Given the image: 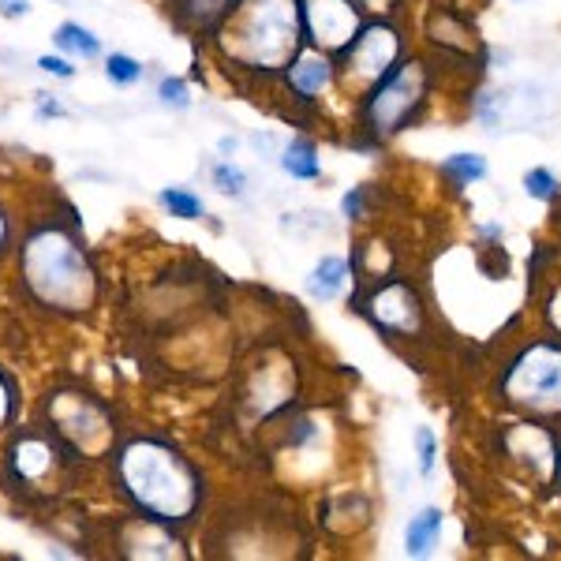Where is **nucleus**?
<instances>
[{
  "mask_svg": "<svg viewBox=\"0 0 561 561\" xmlns=\"http://www.w3.org/2000/svg\"><path fill=\"white\" fill-rule=\"evenodd\" d=\"M12 412H15V386H12V378L0 370V427L12 420Z\"/></svg>",
  "mask_w": 561,
  "mask_h": 561,
  "instance_id": "25",
  "label": "nucleus"
},
{
  "mask_svg": "<svg viewBox=\"0 0 561 561\" xmlns=\"http://www.w3.org/2000/svg\"><path fill=\"white\" fill-rule=\"evenodd\" d=\"M330 79H333V71L322 53H296V60L288 65V83L304 98L322 94V90L330 87Z\"/></svg>",
  "mask_w": 561,
  "mask_h": 561,
  "instance_id": "12",
  "label": "nucleus"
},
{
  "mask_svg": "<svg viewBox=\"0 0 561 561\" xmlns=\"http://www.w3.org/2000/svg\"><path fill=\"white\" fill-rule=\"evenodd\" d=\"M4 243H8V217L0 214V248H4Z\"/></svg>",
  "mask_w": 561,
  "mask_h": 561,
  "instance_id": "31",
  "label": "nucleus"
},
{
  "mask_svg": "<svg viewBox=\"0 0 561 561\" xmlns=\"http://www.w3.org/2000/svg\"><path fill=\"white\" fill-rule=\"evenodd\" d=\"M356 0H304V26L314 45L325 53L348 49L359 34Z\"/></svg>",
  "mask_w": 561,
  "mask_h": 561,
  "instance_id": "7",
  "label": "nucleus"
},
{
  "mask_svg": "<svg viewBox=\"0 0 561 561\" xmlns=\"http://www.w3.org/2000/svg\"><path fill=\"white\" fill-rule=\"evenodd\" d=\"M367 314H370V322L386 333H412V330H420V319H423L420 296H415L404 280H389V285L378 288L367 300Z\"/></svg>",
  "mask_w": 561,
  "mask_h": 561,
  "instance_id": "11",
  "label": "nucleus"
},
{
  "mask_svg": "<svg viewBox=\"0 0 561 561\" xmlns=\"http://www.w3.org/2000/svg\"><path fill=\"white\" fill-rule=\"evenodd\" d=\"M359 8H367V12H386L389 4H393V0H356Z\"/></svg>",
  "mask_w": 561,
  "mask_h": 561,
  "instance_id": "30",
  "label": "nucleus"
},
{
  "mask_svg": "<svg viewBox=\"0 0 561 561\" xmlns=\"http://www.w3.org/2000/svg\"><path fill=\"white\" fill-rule=\"evenodd\" d=\"M214 184L221 187L225 195H243V187H248V176H243L237 165L221 161V165H214Z\"/></svg>",
  "mask_w": 561,
  "mask_h": 561,
  "instance_id": "22",
  "label": "nucleus"
},
{
  "mask_svg": "<svg viewBox=\"0 0 561 561\" xmlns=\"http://www.w3.org/2000/svg\"><path fill=\"white\" fill-rule=\"evenodd\" d=\"M161 203H165V210H173V217H184V221L203 217V198L184 192V187H165V192H161Z\"/></svg>",
  "mask_w": 561,
  "mask_h": 561,
  "instance_id": "18",
  "label": "nucleus"
},
{
  "mask_svg": "<svg viewBox=\"0 0 561 561\" xmlns=\"http://www.w3.org/2000/svg\"><path fill=\"white\" fill-rule=\"evenodd\" d=\"M558 479H561V457H558Z\"/></svg>",
  "mask_w": 561,
  "mask_h": 561,
  "instance_id": "32",
  "label": "nucleus"
},
{
  "mask_svg": "<svg viewBox=\"0 0 561 561\" xmlns=\"http://www.w3.org/2000/svg\"><path fill=\"white\" fill-rule=\"evenodd\" d=\"M442 524H446V513L434 510V505H427V510H420L415 517L409 520V528H404V550H409L412 558H423L431 554V547L438 542L442 536Z\"/></svg>",
  "mask_w": 561,
  "mask_h": 561,
  "instance_id": "13",
  "label": "nucleus"
},
{
  "mask_svg": "<svg viewBox=\"0 0 561 561\" xmlns=\"http://www.w3.org/2000/svg\"><path fill=\"white\" fill-rule=\"evenodd\" d=\"M505 454H510L517 465L539 483H550L558 476V442L550 431L536 427V423H517L510 434H505Z\"/></svg>",
  "mask_w": 561,
  "mask_h": 561,
  "instance_id": "10",
  "label": "nucleus"
},
{
  "mask_svg": "<svg viewBox=\"0 0 561 561\" xmlns=\"http://www.w3.org/2000/svg\"><path fill=\"white\" fill-rule=\"evenodd\" d=\"M116 476H121V486L135 502V510L158 524L187 520L203 497L195 468L158 438L128 442L116 457Z\"/></svg>",
  "mask_w": 561,
  "mask_h": 561,
  "instance_id": "1",
  "label": "nucleus"
},
{
  "mask_svg": "<svg viewBox=\"0 0 561 561\" xmlns=\"http://www.w3.org/2000/svg\"><path fill=\"white\" fill-rule=\"evenodd\" d=\"M502 397L528 415H561V345L536 341L510 364Z\"/></svg>",
  "mask_w": 561,
  "mask_h": 561,
  "instance_id": "4",
  "label": "nucleus"
},
{
  "mask_svg": "<svg viewBox=\"0 0 561 561\" xmlns=\"http://www.w3.org/2000/svg\"><path fill=\"white\" fill-rule=\"evenodd\" d=\"M38 98H42V105H38L42 116H65V108H60L57 102H49V94H38Z\"/></svg>",
  "mask_w": 561,
  "mask_h": 561,
  "instance_id": "29",
  "label": "nucleus"
},
{
  "mask_svg": "<svg viewBox=\"0 0 561 561\" xmlns=\"http://www.w3.org/2000/svg\"><path fill=\"white\" fill-rule=\"evenodd\" d=\"M105 71H108V79H113V83L128 87V83H135V79L142 76V65H139V60H131V57H124V53H113Z\"/></svg>",
  "mask_w": 561,
  "mask_h": 561,
  "instance_id": "21",
  "label": "nucleus"
},
{
  "mask_svg": "<svg viewBox=\"0 0 561 561\" xmlns=\"http://www.w3.org/2000/svg\"><path fill=\"white\" fill-rule=\"evenodd\" d=\"M158 98L165 105H176V108H187L192 105V98H187V83L184 79H165V83L158 87Z\"/></svg>",
  "mask_w": 561,
  "mask_h": 561,
  "instance_id": "24",
  "label": "nucleus"
},
{
  "mask_svg": "<svg viewBox=\"0 0 561 561\" xmlns=\"http://www.w3.org/2000/svg\"><path fill=\"white\" fill-rule=\"evenodd\" d=\"M26 0H0V12L8 15V20H20V15H26Z\"/></svg>",
  "mask_w": 561,
  "mask_h": 561,
  "instance_id": "27",
  "label": "nucleus"
},
{
  "mask_svg": "<svg viewBox=\"0 0 561 561\" xmlns=\"http://www.w3.org/2000/svg\"><path fill=\"white\" fill-rule=\"evenodd\" d=\"M38 65H42V71H49V76H60V79H71V71H76V68L68 65V60H57V57H42Z\"/></svg>",
  "mask_w": 561,
  "mask_h": 561,
  "instance_id": "26",
  "label": "nucleus"
},
{
  "mask_svg": "<svg viewBox=\"0 0 561 561\" xmlns=\"http://www.w3.org/2000/svg\"><path fill=\"white\" fill-rule=\"evenodd\" d=\"M184 4V12L192 15L198 23H214L221 20L225 12H229V4H237V0H180Z\"/></svg>",
  "mask_w": 561,
  "mask_h": 561,
  "instance_id": "20",
  "label": "nucleus"
},
{
  "mask_svg": "<svg viewBox=\"0 0 561 561\" xmlns=\"http://www.w3.org/2000/svg\"><path fill=\"white\" fill-rule=\"evenodd\" d=\"M520 4H524V0H520Z\"/></svg>",
  "mask_w": 561,
  "mask_h": 561,
  "instance_id": "33",
  "label": "nucleus"
},
{
  "mask_svg": "<svg viewBox=\"0 0 561 561\" xmlns=\"http://www.w3.org/2000/svg\"><path fill=\"white\" fill-rule=\"evenodd\" d=\"M423 98H427V68L420 60L397 65L386 79H378L364 105V124L375 139L404 131V124L420 113Z\"/></svg>",
  "mask_w": 561,
  "mask_h": 561,
  "instance_id": "5",
  "label": "nucleus"
},
{
  "mask_svg": "<svg viewBox=\"0 0 561 561\" xmlns=\"http://www.w3.org/2000/svg\"><path fill=\"white\" fill-rule=\"evenodd\" d=\"M442 173L449 180H457V184H472V180L486 176V161L479 158V153H449V158L442 161Z\"/></svg>",
  "mask_w": 561,
  "mask_h": 561,
  "instance_id": "16",
  "label": "nucleus"
},
{
  "mask_svg": "<svg viewBox=\"0 0 561 561\" xmlns=\"http://www.w3.org/2000/svg\"><path fill=\"white\" fill-rule=\"evenodd\" d=\"M280 169H285L288 176H296V180H314V176H319V150H314V142H307V139L288 142V150L280 153Z\"/></svg>",
  "mask_w": 561,
  "mask_h": 561,
  "instance_id": "15",
  "label": "nucleus"
},
{
  "mask_svg": "<svg viewBox=\"0 0 561 561\" xmlns=\"http://www.w3.org/2000/svg\"><path fill=\"white\" fill-rule=\"evenodd\" d=\"M341 206H345V217H359V210H364V192H348Z\"/></svg>",
  "mask_w": 561,
  "mask_h": 561,
  "instance_id": "28",
  "label": "nucleus"
},
{
  "mask_svg": "<svg viewBox=\"0 0 561 561\" xmlns=\"http://www.w3.org/2000/svg\"><path fill=\"white\" fill-rule=\"evenodd\" d=\"M415 457H420V472L431 476L434 472V457H438V446H434V431L431 427L415 431Z\"/></svg>",
  "mask_w": 561,
  "mask_h": 561,
  "instance_id": "23",
  "label": "nucleus"
},
{
  "mask_svg": "<svg viewBox=\"0 0 561 561\" xmlns=\"http://www.w3.org/2000/svg\"><path fill=\"white\" fill-rule=\"evenodd\" d=\"M49 423L53 434L76 457H98L113 442V415L87 393H53L49 397Z\"/></svg>",
  "mask_w": 561,
  "mask_h": 561,
  "instance_id": "6",
  "label": "nucleus"
},
{
  "mask_svg": "<svg viewBox=\"0 0 561 561\" xmlns=\"http://www.w3.org/2000/svg\"><path fill=\"white\" fill-rule=\"evenodd\" d=\"M57 45L60 49H68V53H79V57H98V38L87 31V26H79V23H65L57 31Z\"/></svg>",
  "mask_w": 561,
  "mask_h": 561,
  "instance_id": "17",
  "label": "nucleus"
},
{
  "mask_svg": "<svg viewBox=\"0 0 561 561\" xmlns=\"http://www.w3.org/2000/svg\"><path fill=\"white\" fill-rule=\"evenodd\" d=\"M348 71L359 83H378L393 71L397 57H401V38H397L393 26L370 23L356 34V42L348 45Z\"/></svg>",
  "mask_w": 561,
  "mask_h": 561,
  "instance_id": "8",
  "label": "nucleus"
},
{
  "mask_svg": "<svg viewBox=\"0 0 561 561\" xmlns=\"http://www.w3.org/2000/svg\"><path fill=\"white\" fill-rule=\"evenodd\" d=\"M65 454H68L65 442H53L45 434H23L12 446V472L26 486H45L49 479L60 483V472L68 465Z\"/></svg>",
  "mask_w": 561,
  "mask_h": 561,
  "instance_id": "9",
  "label": "nucleus"
},
{
  "mask_svg": "<svg viewBox=\"0 0 561 561\" xmlns=\"http://www.w3.org/2000/svg\"><path fill=\"white\" fill-rule=\"evenodd\" d=\"M345 280H348V266H345V259H337V255H325L319 266L311 270V280H307V288H311V296L314 300H333V296L345 288Z\"/></svg>",
  "mask_w": 561,
  "mask_h": 561,
  "instance_id": "14",
  "label": "nucleus"
},
{
  "mask_svg": "<svg viewBox=\"0 0 561 561\" xmlns=\"http://www.w3.org/2000/svg\"><path fill=\"white\" fill-rule=\"evenodd\" d=\"M524 192H528L531 198H539V203H554L561 184L554 180L550 169H531V173H524Z\"/></svg>",
  "mask_w": 561,
  "mask_h": 561,
  "instance_id": "19",
  "label": "nucleus"
},
{
  "mask_svg": "<svg viewBox=\"0 0 561 561\" xmlns=\"http://www.w3.org/2000/svg\"><path fill=\"white\" fill-rule=\"evenodd\" d=\"M300 0H243L225 26V53L255 71H280L296 60L304 42Z\"/></svg>",
  "mask_w": 561,
  "mask_h": 561,
  "instance_id": "2",
  "label": "nucleus"
},
{
  "mask_svg": "<svg viewBox=\"0 0 561 561\" xmlns=\"http://www.w3.org/2000/svg\"><path fill=\"white\" fill-rule=\"evenodd\" d=\"M23 280L45 307H57V311H87L94 304L90 262L65 229H42L26 240Z\"/></svg>",
  "mask_w": 561,
  "mask_h": 561,
  "instance_id": "3",
  "label": "nucleus"
}]
</instances>
